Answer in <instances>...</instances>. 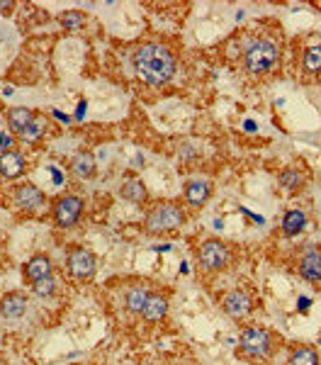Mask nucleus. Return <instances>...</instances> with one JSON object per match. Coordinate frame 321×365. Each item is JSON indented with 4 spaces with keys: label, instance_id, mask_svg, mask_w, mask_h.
Masks as SVG:
<instances>
[{
    "label": "nucleus",
    "instance_id": "obj_25",
    "mask_svg": "<svg viewBox=\"0 0 321 365\" xmlns=\"http://www.w3.org/2000/svg\"><path fill=\"white\" fill-rule=\"evenodd\" d=\"M54 288H56V283H54V278L49 275V278H42L32 285V293L37 295V297H52Z\"/></svg>",
    "mask_w": 321,
    "mask_h": 365
},
{
    "label": "nucleus",
    "instance_id": "obj_3",
    "mask_svg": "<svg viewBox=\"0 0 321 365\" xmlns=\"http://www.w3.org/2000/svg\"><path fill=\"white\" fill-rule=\"evenodd\" d=\"M275 63H278V47H275L270 39H258V42L251 44V47L246 49V54H244L246 71L256 73V76L268 73Z\"/></svg>",
    "mask_w": 321,
    "mask_h": 365
},
{
    "label": "nucleus",
    "instance_id": "obj_5",
    "mask_svg": "<svg viewBox=\"0 0 321 365\" xmlns=\"http://www.w3.org/2000/svg\"><path fill=\"white\" fill-rule=\"evenodd\" d=\"M81 212H83V200L78 195H61L56 197L52 205L54 222H56V226H61V229H68V226L76 224V222L81 219Z\"/></svg>",
    "mask_w": 321,
    "mask_h": 365
},
{
    "label": "nucleus",
    "instance_id": "obj_16",
    "mask_svg": "<svg viewBox=\"0 0 321 365\" xmlns=\"http://www.w3.org/2000/svg\"><path fill=\"white\" fill-rule=\"evenodd\" d=\"M166 312H168V300L159 293H151L144 309H141V317H144L146 322H161V319L166 317Z\"/></svg>",
    "mask_w": 321,
    "mask_h": 365
},
{
    "label": "nucleus",
    "instance_id": "obj_9",
    "mask_svg": "<svg viewBox=\"0 0 321 365\" xmlns=\"http://www.w3.org/2000/svg\"><path fill=\"white\" fill-rule=\"evenodd\" d=\"M251 307H253V302H251L246 290H231V293H226L224 297H221V309H224L231 319H244L246 314L251 312Z\"/></svg>",
    "mask_w": 321,
    "mask_h": 365
},
{
    "label": "nucleus",
    "instance_id": "obj_23",
    "mask_svg": "<svg viewBox=\"0 0 321 365\" xmlns=\"http://www.w3.org/2000/svg\"><path fill=\"white\" fill-rule=\"evenodd\" d=\"M290 365H319V356H317V351H314V348L302 346V348H297V351L292 353Z\"/></svg>",
    "mask_w": 321,
    "mask_h": 365
},
{
    "label": "nucleus",
    "instance_id": "obj_6",
    "mask_svg": "<svg viewBox=\"0 0 321 365\" xmlns=\"http://www.w3.org/2000/svg\"><path fill=\"white\" fill-rule=\"evenodd\" d=\"M239 343H241V351L251 358H265L270 353V346H273V343H270V334L260 327L244 329Z\"/></svg>",
    "mask_w": 321,
    "mask_h": 365
},
{
    "label": "nucleus",
    "instance_id": "obj_18",
    "mask_svg": "<svg viewBox=\"0 0 321 365\" xmlns=\"http://www.w3.org/2000/svg\"><path fill=\"white\" fill-rule=\"evenodd\" d=\"M120 195L125 197L127 202H134V205H141V202L146 200V187L144 182H141L139 178H125L120 185Z\"/></svg>",
    "mask_w": 321,
    "mask_h": 365
},
{
    "label": "nucleus",
    "instance_id": "obj_24",
    "mask_svg": "<svg viewBox=\"0 0 321 365\" xmlns=\"http://www.w3.org/2000/svg\"><path fill=\"white\" fill-rule=\"evenodd\" d=\"M304 71L307 73L321 71V44L319 47H309L307 52H304Z\"/></svg>",
    "mask_w": 321,
    "mask_h": 365
},
{
    "label": "nucleus",
    "instance_id": "obj_26",
    "mask_svg": "<svg viewBox=\"0 0 321 365\" xmlns=\"http://www.w3.org/2000/svg\"><path fill=\"white\" fill-rule=\"evenodd\" d=\"M83 13H78V10H68V13L61 15V24L63 29H78L83 24Z\"/></svg>",
    "mask_w": 321,
    "mask_h": 365
},
{
    "label": "nucleus",
    "instance_id": "obj_15",
    "mask_svg": "<svg viewBox=\"0 0 321 365\" xmlns=\"http://www.w3.org/2000/svg\"><path fill=\"white\" fill-rule=\"evenodd\" d=\"M27 312V297L22 293H8L0 300V314L5 319H17Z\"/></svg>",
    "mask_w": 321,
    "mask_h": 365
},
{
    "label": "nucleus",
    "instance_id": "obj_27",
    "mask_svg": "<svg viewBox=\"0 0 321 365\" xmlns=\"http://www.w3.org/2000/svg\"><path fill=\"white\" fill-rule=\"evenodd\" d=\"M10 144H13V139H10V137H5V134H0V149L5 151V149H8Z\"/></svg>",
    "mask_w": 321,
    "mask_h": 365
},
{
    "label": "nucleus",
    "instance_id": "obj_8",
    "mask_svg": "<svg viewBox=\"0 0 321 365\" xmlns=\"http://www.w3.org/2000/svg\"><path fill=\"white\" fill-rule=\"evenodd\" d=\"M13 200H15V205H17L19 210L39 212L44 207V202H47V197H44V192L39 190L34 182H22V185H17L13 190Z\"/></svg>",
    "mask_w": 321,
    "mask_h": 365
},
{
    "label": "nucleus",
    "instance_id": "obj_28",
    "mask_svg": "<svg viewBox=\"0 0 321 365\" xmlns=\"http://www.w3.org/2000/svg\"><path fill=\"white\" fill-rule=\"evenodd\" d=\"M10 8H13V0H5V3L0 0V13H5V10H10Z\"/></svg>",
    "mask_w": 321,
    "mask_h": 365
},
{
    "label": "nucleus",
    "instance_id": "obj_19",
    "mask_svg": "<svg viewBox=\"0 0 321 365\" xmlns=\"http://www.w3.org/2000/svg\"><path fill=\"white\" fill-rule=\"evenodd\" d=\"M149 288L146 285H132L130 290H127V309L134 314H141V309H144L146 300H149Z\"/></svg>",
    "mask_w": 321,
    "mask_h": 365
},
{
    "label": "nucleus",
    "instance_id": "obj_10",
    "mask_svg": "<svg viewBox=\"0 0 321 365\" xmlns=\"http://www.w3.org/2000/svg\"><path fill=\"white\" fill-rule=\"evenodd\" d=\"M24 166H27V161H24L22 151H15V149L3 151V154H0V178L5 180L19 178V176L24 173Z\"/></svg>",
    "mask_w": 321,
    "mask_h": 365
},
{
    "label": "nucleus",
    "instance_id": "obj_14",
    "mask_svg": "<svg viewBox=\"0 0 321 365\" xmlns=\"http://www.w3.org/2000/svg\"><path fill=\"white\" fill-rule=\"evenodd\" d=\"M210 195H212V185L207 180H202V178L187 180L185 187H182V197H185V202L187 205H192V207L205 205V202L210 200Z\"/></svg>",
    "mask_w": 321,
    "mask_h": 365
},
{
    "label": "nucleus",
    "instance_id": "obj_22",
    "mask_svg": "<svg viewBox=\"0 0 321 365\" xmlns=\"http://www.w3.org/2000/svg\"><path fill=\"white\" fill-rule=\"evenodd\" d=\"M278 182L288 192H295V190H299V185H302V173L295 171V169H285L283 173L278 176Z\"/></svg>",
    "mask_w": 321,
    "mask_h": 365
},
{
    "label": "nucleus",
    "instance_id": "obj_12",
    "mask_svg": "<svg viewBox=\"0 0 321 365\" xmlns=\"http://www.w3.org/2000/svg\"><path fill=\"white\" fill-rule=\"evenodd\" d=\"M68 171H71V176H76L78 180H91L97 171L95 156H93L91 151H78V154H73L71 161H68Z\"/></svg>",
    "mask_w": 321,
    "mask_h": 365
},
{
    "label": "nucleus",
    "instance_id": "obj_11",
    "mask_svg": "<svg viewBox=\"0 0 321 365\" xmlns=\"http://www.w3.org/2000/svg\"><path fill=\"white\" fill-rule=\"evenodd\" d=\"M299 275L309 283H321V251L307 246L299 256Z\"/></svg>",
    "mask_w": 321,
    "mask_h": 365
},
{
    "label": "nucleus",
    "instance_id": "obj_29",
    "mask_svg": "<svg viewBox=\"0 0 321 365\" xmlns=\"http://www.w3.org/2000/svg\"><path fill=\"white\" fill-rule=\"evenodd\" d=\"M83 115H86V102H81V105H78V112H76V117H78V120H81Z\"/></svg>",
    "mask_w": 321,
    "mask_h": 365
},
{
    "label": "nucleus",
    "instance_id": "obj_4",
    "mask_svg": "<svg viewBox=\"0 0 321 365\" xmlns=\"http://www.w3.org/2000/svg\"><path fill=\"white\" fill-rule=\"evenodd\" d=\"M66 270L76 280H91L97 270V261L93 251L83 249V246H71L66 254Z\"/></svg>",
    "mask_w": 321,
    "mask_h": 365
},
{
    "label": "nucleus",
    "instance_id": "obj_17",
    "mask_svg": "<svg viewBox=\"0 0 321 365\" xmlns=\"http://www.w3.org/2000/svg\"><path fill=\"white\" fill-rule=\"evenodd\" d=\"M34 117L37 115H34L32 110H27V107H13V110H8V125H10V130L19 137L29 125H32Z\"/></svg>",
    "mask_w": 321,
    "mask_h": 365
},
{
    "label": "nucleus",
    "instance_id": "obj_2",
    "mask_svg": "<svg viewBox=\"0 0 321 365\" xmlns=\"http://www.w3.org/2000/svg\"><path fill=\"white\" fill-rule=\"evenodd\" d=\"M185 222V215H182L180 205L178 202H156L149 212H146L144 219V229L149 234H163V231H173Z\"/></svg>",
    "mask_w": 321,
    "mask_h": 365
},
{
    "label": "nucleus",
    "instance_id": "obj_21",
    "mask_svg": "<svg viewBox=\"0 0 321 365\" xmlns=\"http://www.w3.org/2000/svg\"><path fill=\"white\" fill-rule=\"evenodd\" d=\"M44 127H47V122H44V117H34V122L32 125L27 127V130L19 134V139L24 141V144H34L37 139H42V134H44Z\"/></svg>",
    "mask_w": 321,
    "mask_h": 365
},
{
    "label": "nucleus",
    "instance_id": "obj_7",
    "mask_svg": "<svg viewBox=\"0 0 321 365\" xmlns=\"http://www.w3.org/2000/svg\"><path fill=\"white\" fill-rule=\"evenodd\" d=\"M197 261L205 270H221L229 261V249L219 239H207L197 249Z\"/></svg>",
    "mask_w": 321,
    "mask_h": 365
},
{
    "label": "nucleus",
    "instance_id": "obj_13",
    "mask_svg": "<svg viewBox=\"0 0 321 365\" xmlns=\"http://www.w3.org/2000/svg\"><path fill=\"white\" fill-rule=\"evenodd\" d=\"M22 275H24V280H27L29 285H34L37 280H42V278H49V275H52V261H49V256H44V254L32 256V258L24 263Z\"/></svg>",
    "mask_w": 321,
    "mask_h": 365
},
{
    "label": "nucleus",
    "instance_id": "obj_20",
    "mask_svg": "<svg viewBox=\"0 0 321 365\" xmlns=\"http://www.w3.org/2000/svg\"><path fill=\"white\" fill-rule=\"evenodd\" d=\"M307 226V215H304L302 210H290L288 215H285V219H283V231L288 236H295V234H299V231Z\"/></svg>",
    "mask_w": 321,
    "mask_h": 365
},
{
    "label": "nucleus",
    "instance_id": "obj_1",
    "mask_svg": "<svg viewBox=\"0 0 321 365\" xmlns=\"http://www.w3.org/2000/svg\"><path fill=\"white\" fill-rule=\"evenodd\" d=\"M132 63H134L136 76L149 86H163L175 73V59H173L171 49L156 42L141 44L132 56Z\"/></svg>",
    "mask_w": 321,
    "mask_h": 365
}]
</instances>
